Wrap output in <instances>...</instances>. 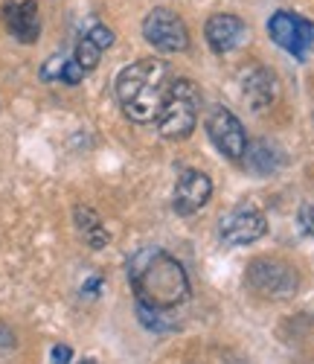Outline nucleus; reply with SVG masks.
<instances>
[{"label": "nucleus", "instance_id": "obj_1", "mask_svg": "<svg viewBox=\"0 0 314 364\" xmlns=\"http://www.w3.org/2000/svg\"><path fill=\"white\" fill-rule=\"evenodd\" d=\"M129 280L137 303L151 309H175L190 297V277L183 265L161 248H143L129 262Z\"/></svg>", "mask_w": 314, "mask_h": 364}, {"label": "nucleus", "instance_id": "obj_2", "mask_svg": "<svg viewBox=\"0 0 314 364\" xmlns=\"http://www.w3.org/2000/svg\"><path fill=\"white\" fill-rule=\"evenodd\" d=\"M169 65L161 58H140L117 76V100L122 114L134 123H154L169 94Z\"/></svg>", "mask_w": 314, "mask_h": 364}, {"label": "nucleus", "instance_id": "obj_3", "mask_svg": "<svg viewBox=\"0 0 314 364\" xmlns=\"http://www.w3.org/2000/svg\"><path fill=\"white\" fill-rule=\"evenodd\" d=\"M198 108H201V90L195 87V82L175 79L169 85L166 100H163L161 117L154 119L161 137H166V140H186L195 132Z\"/></svg>", "mask_w": 314, "mask_h": 364}, {"label": "nucleus", "instance_id": "obj_4", "mask_svg": "<svg viewBox=\"0 0 314 364\" xmlns=\"http://www.w3.org/2000/svg\"><path fill=\"white\" fill-rule=\"evenodd\" d=\"M247 286L262 297H291L300 286L297 271L279 259H254L247 265Z\"/></svg>", "mask_w": 314, "mask_h": 364}, {"label": "nucleus", "instance_id": "obj_5", "mask_svg": "<svg viewBox=\"0 0 314 364\" xmlns=\"http://www.w3.org/2000/svg\"><path fill=\"white\" fill-rule=\"evenodd\" d=\"M143 36L161 53H183L190 47V29H186V23L172 9H163V6H157L146 15Z\"/></svg>", "mask_w": 314, "mask_h": 364}, {"label": "nucleus", "instance_id": "obj_6", "mask_svg": "<svg viewBox=\"0 0 314 364\" xmlns=\"http://www.w3.org/2000/svg\"><path fill=\"white\" fill-rule=\"evenodd\" d=\"M268 33L274 44H279L286 53H291L297 62H305L314 47V23L294 15V12H276L268 21Z\"/></svg>", "mask_w": 314, "mask_h": 364}, {"label": "nucleus", "instance_id": "obj_7", "mask_svg": "<svg viewBox=\"0 0 314 364\" xmlns=\"http://www.w3.org/2000/svg\"><path fill=\"white\" fill-rule=\"evenodd\" d=\"M207 134L212 140V146L222 151L224 158L230 161H242L244 158V149H247V134L239 123V117L227 108H212L207 117Z\"/></svg>", "mask_w": 314, "mask_h": 364}, {"label": "nucleus", "instance_id": "obj_8", "mask_svg": "<svg viewBox=\"0 0 314 364\" xmlns=\"http://www.w3.org/2000/svg\"><path fill=\"white\" fill-rule=\"evenodd\" d=\"M222 242L230 248H242V245H254L256 239H262L268 233V219L254 207H236L227 216H222L218 225Z\"/></svg>", "mask_w": 314, "mask_h": 364}, {"label": "nucleus", "instance_id": "obj_9", "mask_svg": "<svg viewBox=\"0 0 314 364\" xmlns=\"http://www.w3.org/2000/svg\"><path fill=\"white\" fill-rule=\"evenodd\" d=\"M212 196V181L210 175L198 172V169H186L178 184H175V193H172V207L178 216H193L198 210L210 201Z\"/></svg>", "mask_w": 314, "mask_h": 364}, {"label": "nucleus", "instance_id": "obj_10", "mask_svg": "<svg viewBox=\"0 0 314 364\" xmlns=\"http://www.w3.org/2000/svg\"><path fill=\"white\" fill-rule=\"evenodd\" d=\"M204 36H207V44L212 47V53L218 55H224V53H233L236 47L244 44L247 38V26L239 15H230V12H218L207 21V29H204Z\"/></svg>", "mask_w": 314, "mask_h": 364}, {"label": "nucleus", "instance_id": "obj_11", "mask_svg": "<svg viewBox=\"0 0 314 364\" xmlns=\"http://www.w3.org/2000/svg\"><path fill=\"white\" fill-rule=\"evenodd\" d=\"M4 23L21 44H36L41 36V15L36 0H21V4L4 6Z\"/></svg>", "mask_w": 314, "mask_h": 364}, {"label": "nucleus", "instance_id": "obj_12", "mask_svg": "<svg viewBox=\"0 0 314 364\" xmlns=\"http://www.w3.org/2000/svg\"><path fill=\"white\" fill-rule=\"evenodd\" d=\"M242 97L254 105V111H265L276 100V79L265 68H250L242 76Z\"/></svg>", "mask_w": 314, "mask_h": 364}, {"label": "nucleus", "instance_id": "obj_13", "mask_svg": "<svg viewBox=\"0 0 314 364\" xmlns=\"http://www.w3.org/2000/svg\"><path fill=\"white\" fill-rule=\"evenodd\" d=\"M244 164H247L250 172L268 175V172H274V169L279 166V155H276V151H274L265 140H259V143H247V149H244Z\"/></svg>", "mask_w": 314, "mask_h": 364}, {"label": "nucleus", "instance_id": "obj_14", "mask_svg": "<svg viewBox=\"0 0 314 364\" xmlns=\"http://www.w3.org/2000/svg\"><path fill=\"white\" fill-rule=\"evenodd\" d=\"M76 222H79V228H82L85 239L90 242L93 248H102L105 242H108V230L102 228V222L97 219V213H93V210L79 207V210H76Z\"/></svg>", "mask_w": 314, "mask_h": 364}, {"label": "nucleus", "instance_id": "obj_15", "mask_svg": "<svg viewBox=\"0 0 314 364\" xmlns=\"http://www.w3.org/2000/svg\"><path fill=\"white\" fill-rule=\"evenodd\" d=\"M99 55H102V50H99L97 44H93L90 38H85V36H82V41L76 44V53H73V58L79 62V68H82L85 73H90L93 68L99 65Z\"/></svg>", "mask_w": 314, "mask_h": 364}, {"label": "nucleus", "instance_id": "obj_16", "mask_svg": "<svg viewBox=\"0 0 314 364\" xmlns=\"http://www.w3.org/2000/svg\"><path fill=\"white\" fill-rule=\"evenodd\" d=\"M65 62H67L65 55L47 58L44 68H41V79H44V82H61V73H65Z\"/></svg>", "mask_w": 314, "mask_h": 364}, {"label": "nucleus", "instance_id": "obj_17", "mask_svg": "<svg viewBox=\"0 0 314 364\" xmlns=\"http://www.w3.org/2000/svg\"><path fill=\"white\" fill-rule=\"evenodd\" d=\"M85 38H90L99 50H108V47L114 44V33H111L108 26H102V23H93L87 33H85Z\"/></svg>", "mask_w": 314, "mask_h": 364}, {"label": "nucleus", "instance_id": "obj_18", "mask_svg": "<svg viewBox=\"0 0 314 364\" xmlns=\"http://www.w3.org/2000/svg\"><path fill=\"white\" fill-rule=\"evenodd\" d=\"M82 79H85V70L79 68V62H76V58H67L65 73H61V82H65V85H79Z\"/></svg>", "mask_w": 314, "mask_h": 364}, {"label": "nucleus", "instance_id": "obj_19", "mask_svg": "<svg viewBox=\"0 0 314 364\" xmlns=\"http://www.w3.org/2000/svg\"><path fill=\"white\" fill-rule=\"evenodd\" d=\"M50 355H53V364H70V358H73L70 347H65V344H55Z\"/></svg>", "mask_w": 314, "mask_h": 364}]
</instances>
